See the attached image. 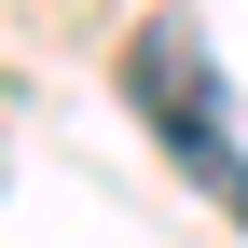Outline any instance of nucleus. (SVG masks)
<instances>
[{
	"instance_id": "nucleus-1",
	"label": "nucleus",
	"mask_w": 248,
	"mask_h": 248,
	"mask_svg": "<svg viewBox=\"0 0 248 248\" xmlns=\"http://www.w3.org/2000/svg\"><path fill=\"white\" fill-rule=\"evenodd\" d=\"M124 110L193 166V193H221L234 221H248V166H234V138H221V69H207V28L179 14V0L124 28Z\"/></svg>"
}]
</instances>
